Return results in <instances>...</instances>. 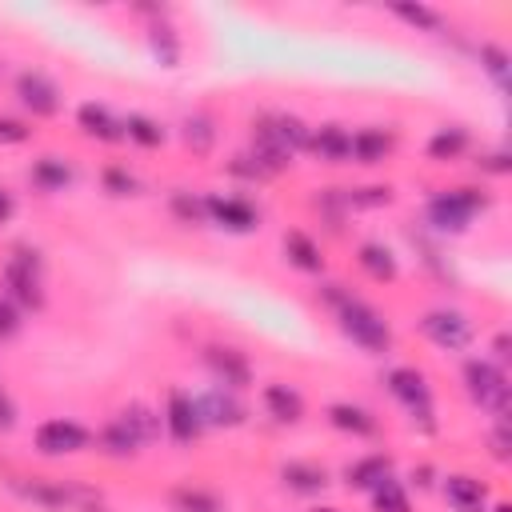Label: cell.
I'll return each mask as SVG.
<instances>
[{"label": "cell", "mask_w": 512, "mask_h": 512, "mask_svg": "<svg viewBox=\"0 0 512 512\" xmlns=\"http://www.w3.org/2000/svg\"><path fill=\"white\" fill-rule=\"evenodd\" d=\"M336 320H340V328H344V336L352 340V344H360L364 352H388V344H392V328H388V320L376 312V308H368L364 300H356V296H340L336 304Z\"/></svg>", "instance_id": "obj_1"}, {"label": "cell", "mask_w": 512, "mask_h": 512, "mask_svg": "<svg viewBox=\"0 0 512 512\" xmlns=\"http://www.w3.org/2000/svg\"><path fill=\"white\" fill-rule=\"evenodd\" d=\"M4 296L16 304V308H44V280H40V252L36 248H24L16 244L8 264H4Z\"/></svg>", "instance_id": "obj_2"}, {"label": "cell", "mask_w": 512, "mask_h": 512, "mask_svg": "<svg viewBox=\"0 0 512 512\" xmlns=\"http://www.w3.org/2000/svg\"><path fill=\"white\" fill-rule=\"evenodd\" d=\"M488 208V196L480 188H452V192H436L428 200V224L436 232H464L468 220Z\"/></svg>", "instance_id": "obj_3"}, {"label": "cell", "mask_w": 512, "mask_h": 512, "mask_svg": "<svg viewBox=\"0 0 512 512\" xmlns=\"http://www.w3.org/2000/svg\"><path fill=\"white\" fill-rule=\"evenodd\" d=\"M388 392L404 404V412L412 416V424H420V432H436V420H432V392H428L424 372H416V368H392V372H388Z\"/></svg>", "instance_id": "obj_4"}, {"label": "cell", "mask_w": 512, "mask_h": 512, "mask_svg": "<svg viewBox=\"0 0 512 512\" xmlns=\"http://www.w3.org/2000/svg\"><path fill=\"white\" fill-rule=\"evenodd\" d=\"M464 384H468V396L480 408L496 412V420H508V380L492 360H468L464 364Z\"/></svg>", "instance_id": "obj_5"}, {"label": "cell", "mask_w": 512, "mask_h": 512, "mask_svg": "<svg viewBox=\"0 0 512 512\" xmlns=\"http://www.w3.org/2000/svg\"><path fill=\"white\" fill-rule=\"evenodd\" d=\"M420 332H424L436 348H448V352L468 348V344H472V336H476L472 320H468L464 312H456V308H432V312H424Z\"/></svg>", "instance_id": "obj_6"}, {"label": "cell", "mask_w": 512, "mask_h": 512, "mask_svg": "<svg viewBox=\"0 0 512 512\" xmlns=\"http://www.w3.org/2000/svg\"><path fill=\"white\" fill-rule=\"evenodd\" d=\"M308 128L296 120V116H284V112H272V116H264L260 124H256V140H264V144H272L276 152H284L288 160L296 156V152H304L308 148Z\"/></svg>", "instance_id": "obj_7"}, {"label": "cell", "mask_w": 512, "mask_h": 512, "mask_svg": "<svg viewBox=\"0 0 512 512\" xmlns=\"http://www.w3.org/2000/svg\"><path fill=\"white\" fill-rule=\"evenodd\" d=\"M88 444H92V432L84 424H76V420H64V416L60 420H44L36 428V448L44 456H68V452H80Z\"/></svg>", "instance_id": "obj_8"}, {"label": "cell", "mask_w": 512, "mask_h": 512, "mask_svg": "<svg viewBox=\"0 0 512 512\" xmlns=\"http://www.w3.org/2000/svg\"><path fill=\"white\" fill-rule=\"evenodd\" d=\"M196 400V412H200V424L208 428H236V424H244V404H240V396L232 392V388H208V392H200V396H192Z\"/></svg>", "instance_id": "obj_9"}, {"label": "cell", "mask_w": 512, "mask_h": 512, "mask_svg": "<svg viewBox=\"0 0 512 512\" xmlns=\"http://www.w3.org/2000/svg\"><path fill=\"white\" fill-rule=\"evenodd\" d=\"M204 364H208V372L216 376V384H220V388L240 392V388H248V384H252V364H248V356H244V352H236V348L212 344V348H204Z\"/></svg>", "instance_id": "obj_10"}, {"label": "cell", "mask_w": 512, "mask_h": 512, "mask_svg": "<svg viewBox=\"0 0 512 512\" xmlns=\"http://www.w3.org/2000/svg\"><path fill=\"white\" fill-rule=\"evenodd\" d=\"M16 96L32 116H56L60 112V88L44 72H20L16 76Z\"/></svg>", "instance_id": "obj_11"}, {"label": "cell", "mask_w": 512, "mask_h": 512, "mask_svg": "<svg viewBox=\"0 0 512 512\" xmlns=\"http://www.w3.org/2000/svg\"><path fill=\"white\" fill-rule=\"evenodd\" d=\"M164 428H168V436L176 440V444H192L196 436H200V412H196V400L188 396V392H180V388H172L168 392V408H164Z\"/></svg>", "instance_id": "obj_12"}, {"label": "cell", "mask_w": 512, "mask_h": 512, "mask_svg": "<svg viewBox=\"0 0 512 512\" xmlns=\"http://www.w3.org/2000/svg\"><path fill=\"white\" fill-rule=\"evenodd\" d=\"M204 208H208V220H216L228 232H252L260 224V212L240 196H204Z\"/></svg>", "instance_id": "obj_13"}, {"label": "cell", "mask_w": 512, "mask_h": 512, "mask_svg": "<svg viewBox=\"0 0 512 512\" xmlns=\"http://www.w3.org/2000/svg\"><path fill=\"white\" fill-rule=\"evenodd\" d=\"M444 496H448V504L456 512H484L488 508V488L476 476H464V472L444 480Z\"/></svg>", "instance_id": "obj_14"}, {"label": "cell", "mask_w": 512, "mask_h": 512, "mask_svg": "<svg viewBox=\"0 0 512 512\" xmlns=\"http://www.w3.org/2000/svg\"><path fill=\"white\" fill-rule=\"evenodd\" d=\"M308 148H312L320 160H332V164L352 160V132H344L340 124H324V128H316V132L308 136Z\"/></svg>", "instance_id": "obj_15"}, {"label": "cell", "mask_w": 512, "mask_h": 512, "mask_svg": "<svg viewBox=\"0 0 512 512\" xmlns=\"http://www.w3.org/2000/svg\"><path fill=\"white\" fill-rule=\"evenodd\" d=\"M76 120H80V128H84L88 136H96V140H124V120H116V116H112L104 104H96V100L80 104Z\"/></svg>", "instance_id": "obj_16"}, {"label": "cell", "mask_w": 512, "mask_h": 512, "mask_svg": "<svg viewBox=\"0 0 512 512\" xmlns=\"http://www.w3.org/2000/svg\"><path fill=\"white\" fill-rule=\"evenodd\" d=\"M264 408H268V416L280 420V424H296V420L304 416V400H300V392L288 388V384H268V388H264Z\"/></svg>", "instance_id": "obj_17"}, {"label": "cell", "mask_w": 512, "mask_h": 512, "mask_svg": "<svg viewBox=\"0 0 512 512\" xmlns=\"http://www.w3.org/2000/svg\"><path fill=\"white\" fill-rule=\"evenodd\" d=\"M388 152H392V132H384V128L352 132V160L356 164H380Z\"/></svg>", "instance_id": "obj_18"}, {"label": "cell", "mask_w": 512, "mask_h": 512, "mask_svg": "<svg viewBox=\"0 0 512 512\" xmlns=\"http://www.w3.org/2000/svg\"><path fill=\"white\" fill-rule=\"evenodd\" d=\"M384 476H392V460L388 456H364V460H356V464H348L344 468V480H348V488H360V492H372Z\"/></svg>", "instance_id": "obj_19"}, {"label": "cell", "mask_w": 512, "mask_h": 512, "mask_svg": "<svg viewBox=\"0 0 512 512\" xmlns=\"http://www.w3.org/2000/svg\"><path fill=\"white\" fill-rule=\"evenodd\" d=\"M328 420H332V428H340V432L376 436V416H372L368 408H360V404H332V408H328Z\"/></svg>", "instance_id": "obj_20"}, {"label": "cell", "mask_w": 512, "mask_h": 512, "mask_svg": "<svg viewBox=\"0 0 512 512\" xmlns=\"http://www.w3.org/2000/svg\"><path fill=\"white\" fill-rule=\"evenodd\" d=\"M28 500H36V504H44V508H64V504H72V500H88V492H80V488H68V484H48V480H32V484H16Z\"/></svg>", "instance_id": "obj_21"}, {"label": "cell", "mask_w": 512, "mask_h": 512, "mask_svg": "<svg viewBox=\"0 0 512 512\" xmlns=\"http://www.w3.org/2000/svg\"><path fill=\"white\" fill-rule=\"evenodd\" d=\"M284 252L288 260L300 268V272H324V256H320V244L304 232H288L284 236Z\"/></svg>", "instance_id": "obj_22"}, {"label": "cell", "mask_w": 512, "mask_h": 512, "mask_svg": "<svg viewBox=\"0 0 512 512\" xmlns=\"http://www.w3.org/2000/svg\"><path fill=\"white\" fill-rule=\"evenodd\" d=\"M280 476H284V484L292 488V492H320L324 484H328V472L320 468V464H308V460H292V464H284L280 468Z\"/></svg>", "instance_id": "obj_23"}, {"label": "cell", "mask_w": 512, "mask_h": 512, "mask_svg": "<svg viewBox=\"0 0 512 512\" xmlns=\"http://www.w3.org/2000/svg\"><path fill=\"white\" fill-rule=\"evenodd\" d=\"M32 184H36L40 192H60V188L72 184V168H68L64 160H56V156H40V160L32 164Z\"/></svg>", "instance_id": "obj_24"}, {"label": "cell", "mask_w": 512, "mask_h": 512, "mask_svg": "<svg viewBox=\"0 0 512 512\" xmlns=\"http://www.w3.org/2000/svg\"><path fill=\"white\" fill-rule=\"evenodd\" d=\"M360 268L372 276V280H380V284H392L396 280V256L384 248V244H360Z\"/></svg>", "instance_id": "obj_25"}, {"label": "cell", "mask_w": 512, "mask_h": 512, "mask_svg": "<svg viewBox=\"0 0 512 512\" xmlns=\"http://www.w3.org/2000/svg\"><path fill=\"white\" fill-rule=\"evenodd\" d=\"M120 420H124V424L136 432V440H140V444H152V440H160V428H164V420H160V416H156L148 404H140V400H136V404H128V408L120 412Z\"/></svg>", "instance_id": "obj_26"}, {"label": "cell", "mask_w": 512, "mask_h": 512, "mask_svg": "<svg viewBox=\"0 0 512 512\" xmlns=\"http://www.w3.org/2000/svg\"><path fill=\"white\" fill-rule=\"evenodd\" d=\"M100 448H104L108 456H132V452L140 448V440H136V432H132L120 416H112V420L100 428Z\"/></svg>", "instance_id": "obj_27"}, {"label": "cell", "mask_w": 512, "mask_h": 512, "mask_svg": "<svg viewBox=\"0 0 512 512\" xmlns=\"http://www.w3.org/2000/svg\"><path fill=\"white\" fill-rule=\"evenodd\" d=\"M372 512H412L408 504V492L396 476H384L376 488H372Z\"/></svg>", "instance_id": "obj_28"}, {"label": "cell", "mask_w": 512, "mask_h": 512, "mask_svg": "<svg viewBox=\"0 0 512 512\" xmlns=\"http://www.w3.org/2000/svg\"><path fill=\"white\" fill-rule=\"evenodd\" d=\"M184 144H188L196 156H208V152H212V144H216V128H212V116H204V112L188 116V120H184Z\"/></svg>", "instance_id": "obj_29"}, {"label": "cell", "mask_w": 512, "mask_h": 512, "mask_svg": "<svg viewBox=\"0 0 512 512\" xmlns=\"http://www.w3.org/2000/svg\"><path fill=\"white\" fill-rule=\"evenodd\" d=\"M392 16L412 24V28H420V32H440L444 28V16L436 8H428V4H392Z\"/></svg>", "instance_id": "obj_30"}, {"label": "cell", "mask_w": 512, "mask_h": 512, "mask_svg": "<svg viewBox=\"0 0 512 512\" xmlns=\"http://www.w3.org/2000/svg\"><path fill=\"white\" fill-rule=\"evenodd\" d=\"M172 504H176V512H224V500L204 488H176Z\"/></svg>", "instance_id": "obj_31"}, {"label": "cell", "mask_w": 512, "mask_h": 512, "mask_svg": "<svg viewBox=\"0 0 512 512\" xmlns=\"http://www.w3.org/2000/svg\"><path fill=\"white\" fill-rule=\"evenodd\" d=\"M464 148H468V132H464V128H440V132L428 140V156H432V160H456Z\"/></svg>", "instance_id": "obj_32"}, {"label": "cell", "mask_w": 512, "mask_h": 512, "mask_svg": "<svg viewBox=\"0 0 512 512\" xmlns=\"http://www.w3.org/2000/svg\"><path fill=\"white\" fill-rule=\"evenodd\" d=\"M124 140H136L140 148H160L164 144V128L148 116H128L124 120Z\"/></svg>", "instance_id": "obj_33"}, {"label": "cell", "mask_w": 512, "mask_h": 512, "mask_svg": "<svg viewBox=\"0 0 512 512\" xmlns=\"http://www.w3.org/2000/svg\"><path fill=\"white\" fill-rule=\"evenodd\" d=\"M172 216L180 220V224H204L208 220V208H204V200L200 196H192V192H172Z\"/></svg>", "instance_id": "obj_34"}, {"label": "cell", "mask_w": 512, "mask_h": 512, "mask_svg": "<svg viewBox=\"0 0 512 512\" xmlns=\"http://www.w3.org/2000/svg\"><path fill=\"white\" fill-rule=\"evenodd\" d=\"M152 52L160 56L164 68H176L180 64V44H176V32L168 24H152Z\"/></svg>", "instance_id": "obj_35"}, {"label": "cell", "mask_w": 512, "mask_h": 512, "mask_svg": "<svg viewBox=\"0 0 512 512\" xmlns=\"http://www.w3.org/2000/svg\"><path fill=\"white\" fill-rule=\"evenodd\" d=\"M480 64H484V72L496 80V88H508V68H512V60H508V52H504L500 44H484V48H480Z\"/></svg>", "instance_id": "obj_36"}, {"label": "cell", "mask_w": 512, "mask_h": 512, "mask_svg": "<svg viewBox=\"0 0 512 512\" xmlns=\"http://www.w3.org/2000/svg\"><path fill=\"white\" fill-rule=\"evenodd\" d=\"M104 188H108L112 196H132V192H136V180H132V172H128V168L108 164V168H104Z\"/></svg>", "instance_id": "obj_37"}, {"label": "cell", "mask_w": 512, "mask_h": 512, "mask_svg": "<svg viewBox=\"0 0 512 512\" xmlns=\"http://www.w3.org/2000/svg\"><path fill=\"white\" fill-rule=\"evenodd\" d=\"M388 200H392V188H388V184H384V188H380V184H376V188H356V192L348 196L352 208H380V204H388Z\"/></svg>", "instance_id": "obj_38"}, {"label": "cell", "mask_w": 512, "mask_h": 512, "mask_svg": "<svg viewBox=\"0 0 512 512\" xmlns=\"http://www.w3.org/2000/svg\"><path fill=\"white\" fill-rule=\"evenodd\" d=\"M16 332H20V308L8 296H0V340H8Z\"/></svg>", "instance_id": "obj_39"}, {"label": "cell", "mask_w": 512, "mask_h": 512, "mask_svg": "<svg viewBox=\"0 0 512 512\" xmlns=\"http://www.w3.org/2000/svg\"><path fill=\"white\" fill-rule=\"evenodd\" d=\"M488 444H492V456H496V460H508V444H512V440H508V420L496 424V432H492Z\"/></svg>", "instance_id": "obj_40"}, {"label": "cell", "mask_w": 512, "mask_h": 512, "mask_svg": "<svg viewBox=\"0 0 512 512\" xmlns=\"http://www.w3.org/2000/svg\"><path fill=\"white\" fill-rule=\"evenodd\" d=\"M28 140V128L20 120H0V144H20Z\"/></svg>", "instance_id": "obj_41"}, {"label": "cell", "mask_w": 512, "mask_h": 512, "mask_svg": "<svg viewBox=\"0 0 512 512\" xmlns=\"http://www.w3.org/2000/svg\"><path fill=\"white\" fill-rule=\"evenodd\" d=\"M12 424H16V408H12L8 392L0 388V428H12Z\"/></svg>", "instance_id": "obj_42"}, {"label": "cell", "mask_w": 512, "mask_h": 512, "mask_svg": "<svg viewBox=\"0 0 512 512\" xmlns=\"http://www.w3.org/2000/svg\"><path fill=\"white\" fill-rule=\"evenodd\" d=\"M484 168H488V172H508V156H504V152H496V156H488V160H484Z\"/></svg>", "instance_id": "obj_43"}, {"label": "cell", "mask_w": 512, "mask_h": 512, "mask_svg": "<svg viewBox=\"0 0 512 512\" xmlns=\"http://www.w3.org/2000/svg\"><path fill=\"white\" fill-rule=\"evenodd\" d=\"M492 352H496V360H508V336L504 332L492 340Z\"/></svg>", "instance_id": "obj_44"}, {"label": "cell", "mask_w": 512, "mask_h": 512, "mask_svg": "<svg viewBox=\"0 0 512 512\" xmlns=\"http://www.w3.org/2000/svg\"><path fill=\"white\" fill-rule=\"evenodd\" d=\"M8 216H12V196H8L4 188H0V224H4Z\"/></svg>", "instance_id": "obj_45"}, {"label": "cell", "mask_w": 512, "mask_h": 512, "mask_svg": "<svg viewBox=\"0 0 512 512\" xmlns=\"http://www.w3.org/2000/svg\"><path fill=\"white\" fill-rule=\"evenodd\" d=\"M496 512H512V508H508V504H496Z\"/></svg>", "instance_id": "obj_46"}, {"label": "cell", "mask_w": 512, "mask_h": 512, "mask_svg": "<svg viewBox=\"0 0 512 512\" xmlns=\"http://www.w3.org/2000/svg\"><path fill=\"white\" fill-rule=\"evenodd\" d=\"M84 512H104V508H96V504H88V508H84Z\"/></svg>", "instance_id": "obj_47"}, {"label": "cell", "mask_w": 512, "mask_h": 512, "mask_svg": "<svg viewBox=\"0 0 512 512\" xmlns=\"http://www.w3.org/2000/svg\"><path fill=\"white\" fill-rule=\"evenodd\" d=\"M312 512H336V508H312Z\"/></svg>", "instance_id": "obj_48"}]
</instances>
